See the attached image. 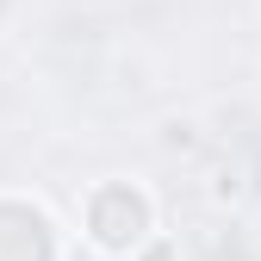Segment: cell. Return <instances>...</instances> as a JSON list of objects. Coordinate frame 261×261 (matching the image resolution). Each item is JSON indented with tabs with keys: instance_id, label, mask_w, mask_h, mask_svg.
Returning a JSON list of instances; mask_svg holds the SVG:
<instances>
[{
	"instance_id": "obj_1",
	"label": "cell",
	"mask_w": 261,
	"mask_h": 261,
	"mask_svg": "<svg viewBox=\"0 0 261 261\" xmlns=\"http://www.w3.org/2000/svg\"><path fill=\"white\" fill-rule=\"evenodd\" d=\"M143 230H149V205H143L130 187L100 193V205H93V237H100L106 249H130Z\"/></svg>"
}]
</instances>
